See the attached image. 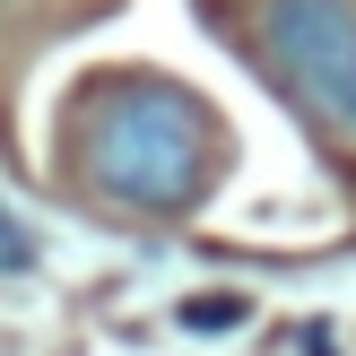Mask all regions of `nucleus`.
Returning a JSON list of instances; mask_svg holds the SVG:
<instances>
[{
  "label": "nucleus",
  "mask_w": 356,
  "mask_h": 356,
  "mask_svg": "<svg viewBox=\"0 0 356 356\" xmlns=\"http://www.w3.org/2000/svg\"><path fill=\"white\" fill-rule=\"evenodd\" d=\"M209 156H218V131H209V113L191 96H174V87H122V96L104 104L96 139H87L96 191L122 200V209H148V218L200 200Z\"/></svg>",
  "instance_id": "obj_1"
},
{
  "label": "nucleus",
  "mask_w": 356,
  "mask_h": 356,
  "mask_svg": "<svg viewBox=\"0 0 356 356\" xmlns=\"http://www.w3.org/2000/svg\"><path fill=\"white\" fill-rule=\"evenodd\" d=\"M261 44L313 122L356 139V0H261Z\"/></svg>",
  "instance_id": "obj_2"
},
{
  "label": "nucleus",
  "mask_w": 356,
  "mask_h": 356,
  "mask_svg": "<svg viewBox=\"0 0 356 356\" xmlns=\"http://www.w3.org/2000/svg\"><path fill=\"white\" fill-rule=\"evenodd\" d=\"M35 261V243H26V226L9 218V209H0V270H26Z\"/></svg>",
  "instance_id": "obj_3"
},
{
  "label": "nucleus",
  "mask_w": 356,
  "mask_h": 356,
  "mask_svg": "<svg viewBox=\"0 0 356 356\" xmlns=\"http://www.w3.org/2000/svg\"><path fill=\"white\" fill-rule=\"evenodd\" d=\"M235 313H243V305H226V296H200V305H191V330H226Z\"/></svg>",
  "instance_id": "obj_4"
}]
</instances>
